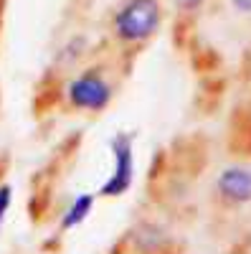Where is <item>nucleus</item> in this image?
Here are the masks:
<instances>
[{"mask_svg":"<svg viewBox=\"0 0 251 254\" xmlns=\"http://www.w3.org/2000/svg\"><path fill=\"white\" fill-rule=\"evenodd\" d=\"M157 26H160L157 0H130L114 18V31L124 41L150 38L157 31Z\"/></svg>","mask_w":251,"mask_h":254,"instance_id":"nucleus-1","label":"nucleus"},{"mask_svg":"<svg viewBox=\"0 0 251 254\" xmlns=\"http://www.w3.org/2000/svg\"><path fill=\"white\" fill-rule=\"evenodd\" d=\"M205 163H208V142L201 135L180 137L170 153V165L180 173H188L191 178H196L203 171Z\"/></svg>","mask_w":251,"mask_h":254,"instance_id":"nucleus-2","label":"nucleus"},{"mask_svg":"<svg viewBox=\"0 0 251 254\" xmlns=\"http://www.w3.org/2000/svg\"><path fill=\"white\" fill-rule=\"evenodd\" d=\"M71 104L79 110H101V107H107V102H109V87H107V81H104L97 71H87L81 79H76L71 84Z\"/></svg>","mask_w":251,"mask_h":254,"instance_id":"nucleus-3","label":"nucleus"},{"mask_svg":"<svg viewBox=\"0 0 251 254\" xmlns=\"http://www.w3.org/2000/svg\"><path fill=\"white\" fill-rule=\"evenodd\" d=\"M228 153L239 158H251V110L236 107L228 120Z\"/></svg>","mask_w":251,"mask_h":254,"instance_id":"nucleus-4","label":"nucleus"},{"mask_svg":"<svg viewBox=\"0 0 251 254\" xmlns=\"http://www.w3.org/2000/svg\"><path fill=\"white\" fill-rule=\"evenodd\" d=\"M114 150H117V165H114L112 181L101 188L104 196H119V193H124V190L130 188V183H132V153H130V140L117 137Z\"/></svg>","mask_w":251,"mask_h":254,"instance_id":"nucleus-5","label":"nucleus"},{"mask_svg":"<svg viewBox=\"0 0 251 254\" xmlns=\"http://www.w3.org/2000/svg\"><path fill=\"white\" fill-rule=\"evenodd\" d=\"M218 193L228 203L251 201V171L246 168H228L218 178Z\"/></svg>","mask_w":251,"mask_h":254,"instance_id":"nucleus-6","label":"nucleus"},{"mask_svg":"<svg viewBox=\"0 0 251 254\" xmlns=\"http://www.w3.org/2000/svg\"><path fill=\"white\" fill-rule=\"evenodd\" d=\"M61 99H64V81L53 71L44 74V79L36 84V92H33V115L46 117L49 112H53L58 107Z\"/></svg>","mask_w":251,"mask_h":254,"instance_id":"nucleus-7","label":"nucleus"},{"mask_svg":"<svg viewBox=\"0 0 251 254\" xmlns=\"http://www.w3.org/2000/svg\"><path fill=\"white\" fill-rule=\"evenodd\" d=\"M53 206V193H51V183L44 181V186H38L36 188V193L31 196V203H28V214H31V221L33 224H41L46 216H49V211Z\"/></svg>","mask_w":251,"mask_h":254,"instance_id":"nucleus-8","label":"nucleus"},{"mask_svg":"<svg viewBox=\"0 0 251 254\" xmlns=\"http://www.w3.org/2000/svg\"><path fill=\"white\" fill-rule=\"evenodd\" d=\"M223 89H226V79H221V76H208V79L203 81V87H201V99H198V102L211 99V102H208V112H211L216 104L221 102Z\"/></svg>","mask_w":251,"mask_h":254,"instance_id":"nucleus-9","label":"nucleus"},{"mask_svg":"<svg viewBox=\"0 0 251 254\" xmlns=\"http://www.w3.org/2000/svg\"><path fill=\"white\" fill-rule=\"evenodd\" d=\"M221 66V56L213 49H201L193 54V69L198 74H213Z\"/></svg>","mask_w":251,"mask_h":254,"instance_id":"nucleus-10","label":"nucleus"},{"mask_svg":"<svg viewBox=\"0 0 251 254\" xmlns=\"http://www.w3.org/2000/svg\"><path fill=\"white\" fill-rule=\"evenodd\" d=\"M89 208H92V196H81V198H76L74 208L69 211V216L64 219V229H69V226H76L81 219H87Z\"/></svg>","mask_w":251,"mask_h":254,"instance_id":"nucleus-11","label":"nucleus"},{"mask_svg":"<svg viewBox=\"0 0 251 254\" xmlns=\"http://www.w3.org/2000/svg\"><path fill=\"white\" fill-rule=\"evenodd\" d=\"M8 203H10V188H8V186H3V188H0V219L5 216Z\"/></svg>","mask_w":251,"mask_h":254,"instance_id":"nucleus-12","label":"nucleus"},{"mask_svg":"<svg viewBox=\"0 0 251 254\" xmlns=\"http://www.w3.org/2000/svg\"><path fill=\"white\" fill-rule=\"evenodd\" d=\"M241 13H251V0H231Z\"/></svg>","mask_w":251,"mask_h":254,"instance_id":"nucleus-13","label":"nucleus"},{"mask_svg":"<svg viewBox=\"0 0 251 254\" xmlns=\"http://www.w3.org/2000/svg\"><path fill=\"white\" fill-rule=\"evenodd\" d=\"M180 3V8H185V10H193V8H198L203 0H178Z\"/></svg>","mask_w":251,"mask_h":254,"instance_id":"nucleus-14","label":"nucleus"},{"mask_svg":"<svg viewBox=\"0 0 251 254\" xmlns=\"http://www.w3.org/2000/svg\"><path fill=\"white\" fill-rule=\"evenodd\" d=\"M8 165H10V160H8V158H0V181L5 178V173H8Z\"/></svg>","mask_w":251,"mask_h":254,"instance_id":"nucleus-15","label":"nucleus"}]
</instances>
